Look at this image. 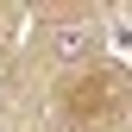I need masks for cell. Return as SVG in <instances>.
Wrapping results in <instances>:
<instances>
[{
	"label": "cell",
	"instance_id": "obj_1",
	"mask_svg": "<svg viewBox=\"0 0 132 132\" xmlns=\"http://www.w3.org/2000/svg\"><path fill=\"white\" fill-rule=\"evenodd\" d=\"M94 44H101V38H94V25H82V19H69V25L51 31V57H57V63H88Z\"/></svg>",
	"mask_w": 132,
	"mask_h": 132
},
{
	"label": "cell",
	"instance_id": "obj_2",
	"mask_svg": "<svg viewBox=\"0 0 132 132\" xmlns=\"http://www.w3.org/2000/svg\"><path fill=\"white\" fill-rule=\"evenodd\" d=\"M113 38H120V44H132V6H120V13H113Z\"/></svg>",
	"mask_w": 132,
	"mask_h": 132
}]
</instances>
